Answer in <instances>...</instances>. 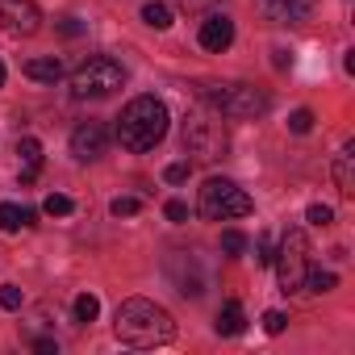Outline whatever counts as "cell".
<instances>
[{
	"instance_id": "cell-26",
	"label": "cell",
	"mask_w": 355,
	"mask_h": 355,
	"mask_svg": "<svg viewBox=\"0 0 355 355\" xmlns=\"http://www.w3.org/2000/svg\"><path fill=\"white\" fill-rule=\"evenodd\" d=\"M305 218H309L313 226H330V222H334V209H330V205H309Z\"/></svg>"
},
{
	"instance_id": "cell-22",
	"label": "cell",
	"mask_w": 355,
	"mask_h": 355,
	"mask_svg": "<svg viewBox=\"0 0 355 355\" xmlns=\"http://www.w3.org/2000/svg\"><path fill=\"white\" fill-rule=\"evenodd\" d=\"M21 288L17 284H0V309H21Z\"/></svg>"
},
{
	"instance_id": "cell-9",
	"label": "cell",
	"mask_w": 355,
	"mask_h": 355,
	"mask_svg": "<svg viewBox=\"0 0 355 355\" xmlns=\"http://www.w3.org/2000/svg\"><path fill=\"white\" fill-rule=\"evenodd\" d=\"M109 150V130L101 125V121H80L76 130H71V155L80 159V163H92V159H101Z\"/></svg>"
},
{
	"instance_id": "cell-2",
	"label": "cell",
	"mask_w": 355,
	"mask_h": 355,
	"mask_svg": "<svg viewBox=\"0 0 355 355\" xmlns=\"http://www.w3.org/2000/svg\"><path fill=\"white\" fill-rule=\"evenodd\" d=\"M167 121L171 117H167V105L159 96H134L117 117V142L125 150H138V155L155 150L167 134Z\"/></svg>"
},
{
	"instance_id": "cell-14",
	"label": "cell",
	"mask_w": 355,
	"mask_h": 355,
	"mask_svg": "<svg viewBox=\"0 0 355 355\" xmlns=\"http://www.w3.org/2000/svg\"><path fill=\"white\" fill-rule=\"evenodd\" d=\"M243 330H247V313H243V305H239V301H226V305L218 309V334L234 338V334H243Z\"/></svg>"
},
{
	"instance_id": "cell-13",
	"label": "cell",
	"mask_w": 355,
	"mask_h": 355,
	"mask_svg": "<svg viewBox=\"0 0 355 355\" xmlns=\"http://www.w3.org/2000/svg\"><path fill=\"white\" fill-rule=\"evenodd\" d=\"M30 226H34V209H21L13 201H0V230H5V234L30 230Z\"/></svg>"
},
{
	"instance_id": "cell-12",
	"label": "cell",
	"mask_w": 355,
	"mask_h": 355,
	"mask_svg": "<svg viewBox=\"0 0 355 355\" xmlns=\"http://www.w3.org/2000/svg\"><path fill=\"white\" fill-rule=\"evenodd\" d=\"M17 155H21V184H30L42 167V142L38 138H17Z\"/></svg>"
},
{
	"instance_id": "cell-23",
	"label": "cell",
	"mask_w": 355,
	"mask_h": 355,
	"mask_svg": "<svg viewBox=\"0 0 355 355\" xmlns=\"http://www.w3.org/2000/svg\"><path fill=\"white\" fill-rule=\"evenodd\" d=\"M288 130H293V134H309V130H313V113H309V109H297V113L288 117Z\"/></svg>"
},
{
	"instance_id": "cell-16",
	"label": "cell",
	"mask_w": 355,
	"mask_h": 355,
	"mask_svg": "<svg viewBox=\"0 0 355 355\" xmlns=\"http://www.w3.org/2000/svg\"><path fill=\"white\" fill-rule=\"evenodd\" d=\"M142 21L150 30H167L171 26V9L163 5V0H150V5H142Z\"/></svg>"
},
{
	"instance_id": "cell-21",
	"label": "cell",
	"mask_w": 355,
	"mask_h": 355,
	"mask_svg": "<svg viewBox=\"0 0 355 355\" xmlns=\"http://www.w3.org/2000/svg\"><path fill=\"white\" fill-rule=\"evenodd\" d=\"M222 251H226V255H243V251H247V234H243V230H226V234H222Z\"/></svg>"
},
{
	"instance_id": "cell-6",
	"label": "cell",
	"mask_w": 355,
	"mask_h": 355,
	"mask_svg": "<svg viewBox=\"0 0 355 355\" xmlns=\"http://www.w3.org/2000/svg\"><path fill=\"white\" fill-rule=\"evenodd\" d=\"M247 214H251V197L234 180H226V175H209L201 189V218L230 222V218H247Z\"/></svg>"
},
{
	"instance_id": "cell-1",
	"label": "cell",
	"mask_w": 355,
	"mask_h": 355,
	"mask_svg": "<svg viewBox=\"0 0 355 355\" xmlns=\"http://www.w3.org/2000/svg\"><path fill=\"white\" fill-rule=\"evenodd\" d=\"M113 330L121 343L130 347H163L175 338V322L163 305L146 301V297H130L117 305V318H113Z\"/></svg>"
},
{
	"instance_id": "cell-32",
	"label": "cell",
	"mask_w": 355,
	"mask_h": 355,
	"mask_svg": "<svg viewBox=\"0 0 355 355\" xmlns=\"http://www.w3.org/2000/svg\"><path fill=\"white\" fill-rule=\"evenodd\" d=\"M0 88H5V63H0Z\"/></svg>"
},
{
	"instance_id": "cell-20",
	"label": "cell",
	"mask_w": 355,
	"mask_h": 355,
	"mask_svg": "<svg viewBox=\"0 0 355 355\" xmlns=\"http://www.w3.org/2000/svg\"><path fill=\"white\" fill-rule=\"evenodd\" d=\"M138 209H142V201H138V197H117V201L109 205V214H113V218H134Z\"/></svg>"
},
{
	"instance_id": "cell-3",
	"label": "cell",
	"mask_w": 355,
	"mask_h": 355,
	"mask_svg": "<svg viewBox=\"0 0 355 355\" xmlns=\"http://www.w3.org/2000/svg\"><path fill=\"white\" fill-rule=\"evenodd\" d=\"M184 150H189L197 163H218V159L230 150V134H226V121H222L218 109H214V113L197 109V113L184 117Z\"/></svg>"
},
{
	"instance_id": "cell-29",
	"label": "cell",
	"mask_w": 355,
	"mask_h": 355,
	"mask_svg": "<svg viewBox=\"0 0 355 355\" xmlns=\"http://www.w3.org/2000/svg\"><path fill=\"white\" fill-rule=\"evenodd\" d=\"M34 351H38V355H59V343H55V338H38Z\"/></svg>"
},
{
	"instance_id": "cell-18",
	"label": "cell",
	"mask_w": 355,
	"mask_h": 355,
	"mask_svg": "<svg viewBox=\"0 0 355 355\" xmlns=\"http://www.w3.org/2000/svg\"><path fill=\"white\" fill-rule=\"evenodd\" d=\"M334 284H338V276L318 268V272H305V284H301V288H309V293H330Z\"/></svg>"
},
{
	"instance_id": "cell-27",
	"label": "cell",
	"mask_w": 355,
	"mask_h": 355,
	"mask_svg": "<svg viewBox=\"0 0 355 355\" xmlns=\"http://www.w3.org/2000/svg\"><path fill=\"white\" fill-rule=\"evenodd\" d=\"M163 214H167V222H189V205L184 201H167Z\"/></svg>"
},
{
	"instance_id": "cell-17",
	"label": "cell",
	"mask_w": 355,
	"mask_h": 355,
	"mask_svg": "<svg viewBox=\"0 0 355 355\" xmlns=\"http://www.w3.org/2000/svg\"><path fill=\"white\" fill-rule=\"evenodd\" d=\"M71 209H76V201L63 197V193H51V197L42 201V214H46V218H67Z\"/></svg>"
},
{
	"instance_id": "cell-10",
	"label": "cell",
	"mask_w": 355,
	"mask_h": 355,
	"mask_svg": "<svg viewBox=\"0 0 355 355\" xmlns=\"http://www.w3.org/2000/svg\"><path fill=\"white\" fill-rule=\"evenodd\" d=\"M197 42H201L209 55H222V51H230V42H234V21H230L226 13H214V17H205V21H201V34H197Z\"/></svg>"
},
{
	"instance_id": "cell-5",
	"label": "cell",
	"mask_w": 355,
	"mask_h": 355,
	"mask_svg": "<svg viewBox=\"0 0 355 355\" xmlns=\"http://www.w3.org/2000/svg\"><path fill=\"white\" fill-rule=\"evenodd\" d=\"M201 96L209 101V109H218L222 117H259L268 109V96L251 84H201Z\"/></svg>"
},
{
	"instance_id": "cell-28",
	"label": "cell",
	"mask_w": 355,
	"mask_h": 355,
	"mask_svg": "<svg viewBox=\"0 0 355 355\" xmlns=\"http://www.w3.org/2000/svg\"><path fill=\"white\" fill-rule=\"evenodd\" d=\"M255 251H259V255H255V263H272V255H276L268 239H259V247H255Z\"/></svg>"
},
{
	"instance_id": "cell-33",
	"label": "cell",
	"mask_w": 355,
	"mask_h": 355,
	"mask_svg": "<svg viewBox=\"0 0 355 355\" xmlns=\"http://www.w3.org/2000/svg\"><path fill=\"white\" fill-rule=\"evenodd\" d=\"M263 5H280V0H263Z\"/></svg>"
},
{
	"instance_id": "cell-25",
	"label": "cell",
	"mask_w": 355,
	"mask_h": 355,
	"mask_svg": "<svg viewBox=\"0 0 355 355\" xmlns=\"http://www.w3.org/2000/svg\"><path fill=\"white\" fill-rule=\"evenodd\" d=\"M189 171H193V163H167L163 180H167V184H184V180H189Z\"/></svg>"
},
{
	"instance_id": "cell-4",
	"label": "cell",
	"mask_w": 355,
	"mask_h": 355,
	"mask_svg": "<svg viewBox=\"0 0 355 355\" xmlns=\"http://www.w3.org/2000/svg\"><path fill=\"white\" fill-rule=\"evenodd\" d=\"M121 84H125V71H121V63L109 59V55H92V59H84V63L71 71V96H76V101H105V96H113Z\"/></svg>"
},
{
	"instance_id": "cell-8",
	"label": "cell",
	"mask_w": 355,
	"mask_h": 355,
	"mask_svg": "<svg viewBox=\"0 0 355 355\" xmlns=\"http://www.w3.org/2000/svg\"><path fill=\"white\" fill-rule=\"evenodd\" d=\"M0 21H5L9 34L30 38V34H38V26H42V9L34 5V0H0Z\"/></svg>"
},
{
	"instance_id": "cell-11",
	"label": "cell",
	"mask_w": 355,
	"mask_h": 355,
	"mask_svg": "<svg viewBox=\"0 0 355 355\" xmlns=\"http://www.w3.org/2000/svg\"><path fill=\"white\" fill-rule=\"evenodd\" d=\"M334 184H338L343 197L355 193V142H343V150L334 159Z\"/></svg>"
},
{
	"instance_id": "cell-19",
	"label": "cell",
	"mask_w": 355,
	"mask_h": 355,
	"mask_svg": "<svg viewBox=\"0 0 355 355\" xmlns=\"http://www.w3.org/2000/svg\"><path fill=\"white\" fill-rule=\"evenodd\" d=\"M96 313H101V301L92 293H80L76 297V322H96Z\"/></svg>"
},
{
	"instance_id": "cell-31",
	"label": "cell",
	"mask_w": 355,
	"mask_h": 355,
	"mask_svg": "<svg viewBox=\"0 0 355 355\" xmlns=\"http://www.w3.org/2000/svg\"><path fill=\"white\" fill-rule=\"evenodd\" d=\"M184 9H205V5H214V0H180Z\"/></svg>"
},
{
	"instance_id": "cell-7",
	"label": "cell",
	"mask_w": 355,
	"mask_h": 355,
	"mask_svg": "<svg viewBox=\"0 0 355 355\" xmlns=\"http://www.w3.org/2000/svg\"><path fill=\"white\" fill-rule=\"evenodd\" d=\"M276 263V276H280V288L284 293H297L305 284V272H309V239L301 230H284L280 239V251L272 255Z\"/></svg>"
},
{
	"instance_id": "cell-15",
	"label": "cell",
	"mask_w": 355,
	"mask_h": 355,
	"mask_svg": "<svg viewBox=\"0 0 355 355\" xmlns=\"http://www.w3.org/2000/svg\"><path fill=\"white\" fill-rule=\"evenodd\" d=\"M26 76L38 80V84H55V80L63 76V63H59V59H30V63H26Z\"/></svg>"
},
{
	"instance_id": "cell-24",
	"label": "cell",
	"mask_w": 355,
	"mask_h": 355,
	"mask_svg": "<svg viewBox=\"0 0 355 355\" xmlns=\"http://www.w3.org/2000/svg\"><path fill=\"white\" fill-rule=\"evenodd\" d=\"M284 326H288V313H284V309H268V313H263V330H268V334H280Z\"/></svg>"
},
{
	"instance_id": "cell-30",
	"label": "cell",
	"mask_w": 355,
	"mask_h": 355,
	"mask_svg": "<svg viewBox=\"0 0 355 355\" xmlns=\"http://www.w3.org/2000/svg\"><path fill=\"white\" fill-rule=\"evenodd\" d=\"M59 30H63V34H67V38H76V34H84V26H80V21H76V17H67V21H63V26H59Z\"/></svg>"
}]
</instances>
